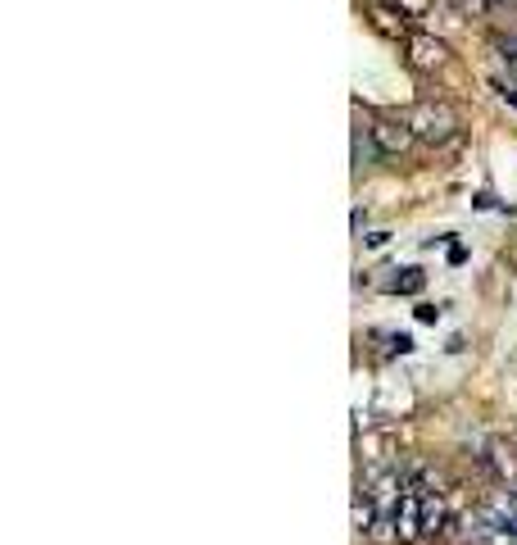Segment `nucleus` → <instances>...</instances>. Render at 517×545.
<instances>
[{"instance_id": "1", "label": "nucleus", "mask_w": 517, "mask_h": 545, "mask_svg": "<svg viewBox=\"0 0 517 545\" xmlns=\"http://www.w3.org/2000/svg\"><path fill=\"white\" fill-rule=\"evenodd\" d=\"M404 123L413 128V137L431 141V146H445V141L459 132V114H454L445 100H418V105L404 114Z\"/></svg>"}, {"instance_id": "2", "label": "nucleus", "mask_w": 517, "mask_h": 545, "mask_svg": "<svg viewBox=\"0 0 517 545\" xmlns=\"http://www.w3.org/2000/svg\"><path fill=\"white\" fill-rule=\"evenodd\" d=\"M404 55H409V64L422 73H436L449 64V46L440 37H431V32H413V37L404 41Z\"/></svg>"}, {"instance_id": "3", "label": "nucleus", "mask_w": 517, "mask_h": 545, "mask_svg": "<svg viewBox=\"0 0 517 545\" xmlns=\"http://www.w3.org/2000/svg\"><path fill=\"white\" fill-rule=\"evenodd\" d=\"M368 132H372V141H377L381 155H404V150H409L413 141H418V137H413V128H409L404 119H372Z\"/></svg>"}, {"instance_id": "4", "label": "nucleus", "mask_w": 517, "mask_h": 545, "mask_svg": "<svg viewBox=\"0 0 517 545\" xmlns=\"http://www.w3.org/2000/svg\"><path fill=\"white\" fill-rule=\"evenodd\" d=\"M395 532H400V545L422 536V491L413 482H404V500H400V509H395Z\"/></svg>"}, {"instance_id": "5", "label": "nucleus", "mask_w": 517, "mask_h": 545, "mask_svg": "<svg viewBox=\"0 0 517 545\" xmlns=\"http://www.w3.org/2000/svg\"><path fill=\"white\" fill-rule=\"evenodd\" d=\"M368 19H372V28H377L381 37H391V41H409L413 37L409 14H404L400 5H368Z\"/></svg>"}, {"instance_id": "6", "label": "nucleus", "mask_w": 517, "mask_h": 545, "mask_svg": "<svg viewBox=\"0 0 517 545\" xmlns=\"http://www.w3.org/2000/svg\"><path fill=\"white\" fill-rule=\"evenodd\" d=\"M486 523H490L486 514H477V509H468V514H454V518H449L445 536H449V541H454V545H472V541H481V536L490 532Z\"/></svg>"}, {"instance_id": "7", "label": "nucleus", "mask_w": 517, "mask_h": 545, "mask_svg": "<svg viewBox=\"0 0 517 545\" xmlns=\"http://www.w3.org/2000/svg\"><path fill=\"white\" fill-rule=\"evenodd\" d=\"M445 527H449L445 496H422V536H445Z\"/></svg>"}, {"instance_id": "8", "label": "nucleus", "mask_w": 517, "mask_h": 545, "mask_svg": "<svg viewBox=\"0 0 517 545\" xmlns=\"http://www.w3.org/2000/svg\"><path fill=\"white\" fill-rule=\"evenodd\" d=\"M381 150H377V141H372V132L363 137V128L354 132V164H368V159H377Z\"/></svg>"}, {"instance_id": "9", "label": "nucleus", "mask_w": 517, "mask_h": 545, "mask_svg": "<svg viewBox=\"0 0 517 545\" xmlns=\"http://www.w3.org/2000/svg\"><path fill=\"white\" fill-rule=\"evenodd\" d=\"M368 536H372L377 545H400V532H395V518H377Z\"/></svg>"}, {"instance_id": "10", "label": "nucleus", "mask_w": 517, "mask_h": 545, "mask_svg": "<svg viewBox=\"0 0 517 545\" xmlns=\"http://www.w3.org/2000/svg\"><path fill=\"white\" fill-rule=\"evenodd\" d=\"M495 46H499V50H504V60H513V69H517V41H504V37H499V41H495Z\"/></svg>"}, {"instance_id": "11", "label": "nucleus", "mask_w": 517, "mask_h": 545, "mask_svg": "<svg viewBox=\"0 0 517 545\" xmlns=\"http://www.w3.org/2000/svg\"><path fill=\"white\" fill-rule=\"evenodd\" d=\"M395 5H400L404 14H422V10H427V0H395Z\"/></svg>"}, {"instance_id": "12", "label": "nucleus", "mask_w": 517, "mask_h": 545, "mask_svg": "<svg viewBox=\"0 0 517 545\" xmlns=\"http://www.w3.org/2000/svg\"><path fill=\"white\" fill-rule=\"evenodd\" d=\"M463 5H468V10H486L490 0H463Z\"/></svg>"}, {"instance_id": "13", "label": "nucleus", "mask_w": 517, "mask_h": 545, "mask_svg": "<svg viewBox=\"0 0 517 545\" xmlns=\"http://www.w3.org/2000/svg\"><path fill=\"white\" fill-rule=\"evenodd\" d=\"M481 545H486V541H481Z\"/></svg>"}]
</instances>
